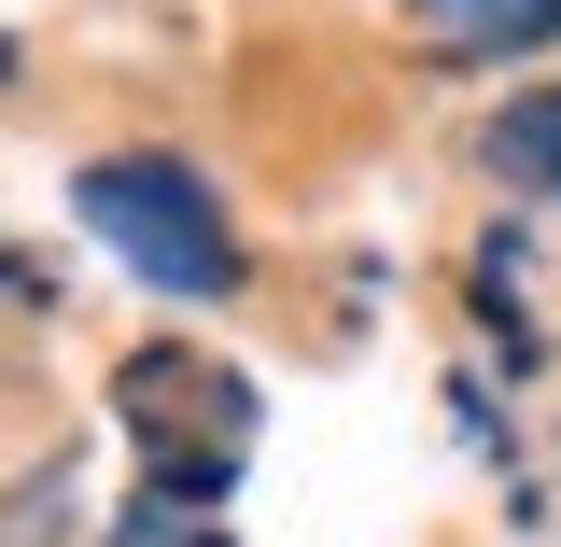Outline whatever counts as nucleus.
Here are the masks:
<instances>
[{"label":"nucleus","mask_w":561,"mask_h":547,"mask_svg":"<svg viewBox=\"0 0 561 547\" xmlns=\"http://www.w3.org/2000/svg\"><path fill=\"white\" fill-rule=\"evenodd\" d=\"M70 210H84L154 295H183V309L239 295V239H225V210H210L197 169H169V155H99V169L70 183Z\"/></svg>","instance_id":"f257e3e1"},{"label":"nucleus","mask_w":561,"mask_h":547,"mask_svg":"<svg viewBox=\"0 0 561 547\" xmlns=\"http://www.w3.org/2000/svg\"><path fill=\"white\" fill-rule=\"evenodd\" d=\"M491 155H505L519 183H548V197H561V99H519V113L491 127Z\"/></svg>","instance_id":"f03ea898"},{"label":"nucleus","mask_w":561,"mask_h":547,"mask_svg":"<svg viewBox=\"0 0 561 547\" xmlns=\"http://www.w3.org/2000/svg\"><path fill=\"white\" fill-rule=\"evenodd\" d=\"M491 14H505V29H534L548 0H435V29H491Z\"/></svg>","instance_id":"7ed1b4c3"}]
</instances>
